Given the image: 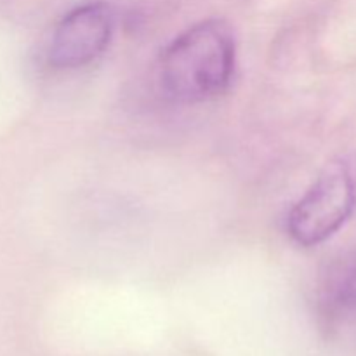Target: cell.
<instances>
[{
  "instance_id": "6da1fadb",
  "label": "cell",
  "mask_w": 356,
  "mask_h": 356,
  "mask_svg": "<svg viewBox=\"0 0 356 356\" xmlns=\"http://www.w3.org/2000/svg\"><path fill=\"white\" fill-rule=\"evenodd\" d=\"M235 35L222 19H205L177 35L163 51L159 80L169 99L197 104L221 96L235 72Z\"/></svg>"
},
{
  "instance_id": "3957f363",
  "label": "cell",
  "mask_w": 356,
  "mask_h": 356,
  "mask_svg": "<svg viewBox=\"0 0 356 356\" xmlns=\"http://www.w3.org/2000/svg\"><path fill=\"white\" fill-rule=\"evenodd\" d=\"M113 10L104 2H89L65 14L52 33L49 63L59 70H76L96 61L113 37Z\"/></svg>"
},
{
  "instance_id": "7a4b0ae2",
  "label": "cell",
  "mask_w": 356,
  "mask_h": 356,
  "mask_svg": "<svg viewBox=\"0 0 356 356\" xmlns=\"http://www.w3.org/2000/svg\"><path fill=\"white\" fill-rule=\"evenodd\" d=\"M356 186L343 160L330 162L289 212L287 229L294 242L315 247L336 235L353 214Z\"/></svg>"
},
{
  "instance_id": "277c9868",
  "label": "cell",
  "mask_w": 356,
  "mask_h": 356,
  "mask_svg": "<svg viewBox=\"0 0 356 356\" xmlns=\"http://www.w3.org/2000/svg\"><path fill=\"white\" fill-rule=\"evenodd\" d=\"M343 298L344 301L350 302V305L356 306V268L348 275L346 282H344L343 287Z\"/></svg>"
}]
</instances>
